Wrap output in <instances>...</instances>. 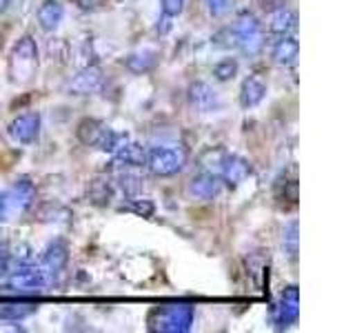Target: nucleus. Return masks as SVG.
I'll return each mask as SVG.
<instances>
[{
    "mask_svg": "<svg viewBox=\"0 0 355 333\" xmlns=\"http://www.w3.org/2000/svg\"><path fill=\"white\" fill-rule=\"evenodd\" d=\"M196 305L189 300H171L151 309L147 318L149 331L153 333H187L193 325Z\"/></svg>",
    "mask_w": 355,
    "mask_h": 333,
    "instance_id": "nucleus-1",
    "label": "nucleus"
},
{
    "mask_svg": "<svg viewBox=\"0 0 355 333\" xmlns=\"http://www.w3.org/2000/svg\"><path fill=\"white\" fill-rule=\"evenodd\" d=\"M9 80L14 85H27L36 78L38 71V44L31 36H22L11 47L7 60Z\"/></svg>",
    "mask_w": 355,
    "mask_h": 333,
    "instance_id": "nucleus-2",
    "label": "nucleus"
},
{
    "mask_svg": "<svg viewBox=\"0 0 355 333\" xmlns=\"http://www.w3.org/2000/svg\"><path fill=\"white\" fill-rule=\"evenodd\" d=\"M36 200V185L29 178H20L9 189L0 191V225L25 216Z\"/></svg>",
    "mask_w": 355,
    "mask_h": 333,
    "instance_id": "nucleus-3",
    "label": "nucleus"
},
{
    "mask_svg": "<svg viewBox=\"0 0 355 333\" xmlns=\"http://www.w3.org/2000/svg\"><path fill=\"white\" fill-rule=\"evenodd\" d=\"M7 278V282L3 284V289L0 291H14V293H42V291H47V289L53 284L55 278L44 269L42 264H25V266H20V269L16 271H11Z\"/></svg>",
    "mask_w": 355,
    "mask_h": 333,
    "instance_id": "nucleus-4",
    "label": "nucleus"
},
{
    "mask_svg": "<svg viewBox=\"0 0 355 333\" xmlns=\"http://www.w3.org/2000/svg\"><path fill=\"white\" fill-rule=\"evenodd\" d=\"M231 33H233V40H236V47L244 56L253 58V56L262 53L266 36H264L262 22L258 20V16L251 14V11H242L236 18V25H233Z\"/></svg>",
    "mask_w": 355,
    "mask_h": 333,
    "instance_id": "nucleus-5",
    "label": "nucleus"
},
{
    "mask_svg": "<svg viewBox=\"0 0 355 333\" xmlns=\"http://www.w3.org/2000/svg\"><path fill=\"white\" fill-rule=\"evenodd\" d=\"M189 162V155L182 147H153L147 151L144 166L158 178L178 176Z\"/></svg>",
    "mask_w": 355,
    "mask_h": 333,
    "instance_id": "nucleus-6",
    "label": "nucleus"
},
{
    "mask_svg": "<svg viewBox=\"0 0 355 333\" xmlns=\"http://www.w3.org/2000/svg\"><path fill=\"white\" fill-rule=\"evenodd\" d=\"M271 322L277 331H284L288 327H293L295 322L300 320V293H297V287L291 284L286 287L280 300L271 305Z\"/></svg>",
    "mask_w": 355,
    "mask_h": 333,
    "instance_id": "nucleus-7",
    "label": "nucleus"
},
{
    "mask_svg": "<svg viewBox=\"0 0 355 333\" xmlns=\"http://www.w3.org/2000/svg\"><path fill=\"white\" fill-rule=\"evenodd\" d=\"M105 87V71L96 65L83 67L69 83H67V92L71 96H92L98 94Z\"/></svg>",
    "mask_w": 355,
    "mask_h": 333,
    "instance_id": "nucleus-8",
    "label": "nucleus"
},
{
    "mask_svg": "<svg viewBox=\"0 0 355 333\" xmlns=\"http://www.w3.org/2000/svg\"><path fill=\"white\" fill-rule=\"evenodd\" d=\"M40 125L42 120L38 111H27V114H20L9 122L7 133L18 144H33L40 136Z\"/></svg>",
    "mask_w": 355,
    "mask_h": 333,
    "instance_id": "nucleus-9",
    "label": "nucleus"
},
{
    "mask_svg": "<svg viewBox=\"0 0 355 333\" xmlns=\"http://www.w3.org/2000/svg\"><path fill=\"white\" fill-rule=\"evenodd\" d=\"M222 178L214 171H202L196 173L191 180L187 182V194L193 200H202V203H211L216 200L222 191Z\"/></svg>",
    "mask_w": 355,
    "mask_h": 333,
    "instance_id": "nucleus-10",
    "label": "nucleus"
},
{
    "mask_svg": "<svg viewBox=\"0 0 355 333\" xmlns=\"http://www.w3.org/2000/svg\"><path fill=\"white\" fill-rule=\"evenodd\" d=\"M187 100H189V107L198 111V114H214V111H218L222 105L218 92L207 83H193L189 87Z\"/></svg>",
    "mask_w": 355,
    "mask_h": 333,
    "instance_id": "nucleus-11",
    "label": "nucleus"
},
{
    "mask_svg": "<svg viewBox=\"0 0 355 333\" xmlns=\"http://www.w3.org/2000/svg\"><path fill=\"white\" fill-rule=\"evenodd\" d=\"M220 164H222V171H220L222 185H227L231 189L242 185L253 173L251 162L247 158H242V155H225Z\"/></svg>",
    "mask_w": 355,
    "mask_h": 333,
    "instance_id": "nucleus-12",
    "label": "nucleus"
},
{
    "mask_svg": "<svg viewBox=\"0 0 355 333\" xmlns=\"http://www.w3.org/2000/svg\"><path fill=\"white\" fill-rule=\"evenodd\" d=\"M67 262H69V244H67L62 238L49 242L47 249L42 251V266L53 278H58L67 269Z\"/></svg>",
    "mask_w": 355,
    "mask_h": 333,
    "instance_id": "nucleus-13",
    "label": "nucleus"
},
{
    "mask_svg": "<svg viewBox=\"0 0 355 333\" xmlns=\"http://www.w3.org/2000/svg\"><path fill=\"white\" fill-rule=\"evenodd\" d=\"M111 155H114V164L120 166V169H138V166H144V162H147V149L131 140H127Z\"/></svg>",
    "mask_w": 355,
    "mask_h": 333,
    "instance_id": "nucleus-14",
    "label": "nucleus"
},
{
    "mask_svg": "<svg viewBox=\"0 0 355 333\" xmlns=\"http://www.w3.org/2000/svg\"><path fill=\"white\" fill-rule=\"evenodd\" d=\"M38 311L36 300H27V298H11L7 302H0V320L5 322H18L33 316Z\"/></svg>",
    "mask_w": 355,
    "mask_h": 333,
    "instance_id": "nucleus-15",
    "label": "nucleus"
},
{
    "mask_svg": "<svg viewBox=\"0 0 355 333\" xmlns=\"http://www.w3.org/2000/svg\"><path fill=\"white\" fill-rule=\"evenodd\" d=\"M160 60V53L155 49H140V51H133L129 53L122 65L127 67V71L136 74V76H144V74H151L155 67H158Z\"/></svg>",
    "mask_w": 355,
    "mask_h": 333,
    "instance_id": "nucleus-16",
    "label": "nucleus"
},
{
    "mask_svg": "<svg viewBox=\"0 0 355 333\" xmlns=\"http://www.w3.org/2000/svg\"><path fill=\"white\" fill-rule=\"evenodd\" d=\"M300 56V44L293 36H277L271 49V58L280 67H293Z\"/></svg>",
    "mask_w": 355,
    "mask_h": 333,
    "instance_id": "nucleus-17",
    "label": "nucleus"
},
{
    "mask_svg": "<svg viewBox=\"0 0 355 333\" xmlns=\"http://www.w3.org/2000/svg\"><path fill=\"white\" fill-rule=\"evenodd\" d=\"M264 98H266V85H264L262 78H258V76L244 78L242 87H240V105H242V109L258 107Z\"/></svg>",
    "mask_w": 355,
    "mask_h": 333,
    "instance_id": "nucleus-18",
    "label": "nucleus"
},
{
    "mask_svg": "<svg viewBox=\"0 0 355 333\" xmlns=\"http://www.w3.org/2000/svg\"><path fill=\"white\" fill-rule=\"evenodd\" d=\"M36 18H38L40 29L51 33V31H55L60 27V22L64 18V7L58 3V0H44V3L38 7Z\"/></svg>",
    "mask_w": 355,
    "mask_h": 333,
    "instance_id": "nucleus-19",
    "label": "nucleus"
},
{
    "mask_svg": "<svg viewBox=\"0 0 355 333\" xmlns=\"http://www.w3.org/2000/svg\"><path fill=\"white\" fill-rule=\"evenodd\" d=\"M107 131V125L103 120L98 118H83L78 122V129H76V136L80 140L85 147H96L103 138V133Z\"/></svg>",
    "mask_w": 355,
    "mask_h": 333,
    "instance_id": "nucleus-20",
    "label": "nucleus"
},
{
    "mask_svg": "<svg viewBox=\"0 0 355 333\" xmlns=\"http://www.w3.org/2000/svg\"><path fill=\"white\" fill-rule=\"evenodd\" d=\"M297 29V14L291 11L288 7H282L271 14V22H269V31L275 33V36H291V33Z\"/></svg>",
    "mask_w": 355,
    "mask_h": 333,
    "instance_id": "nucleus-21",
    "label": "nucleus"
},
{
    "mask_svg": "<svg viewBox=\"0 0 355 333\" xmlns=\"http://www.w3.org/2000/svg\"><path fill=\"white\" fill-rule=\"evenodd\" d=\"M111 194H114V189H111L109 180H100V178H98V180L89 182V189H87L89 203H94L98 207H105V205H109Z\"/></svg>",
    "mask_w": 355,
    "mask_h": 333,
    "instance_id": "nucleus-22",
    "label": "nucleus"
},
{
    "mask_svg": "<svg viewBox=\"0 0 355 333\" xmlns=\"http://www.w3.org/2000/svg\"><path fill=\"white\" fill-rule=\"evenodd\" d=\"M127 140H129V138H127V133H120V131H116V129L107 127V131L103 133V138H100V142L96 144V149L105 151V153H116Z\"/></svg>",
    "mask_w": 355,
    "mask_h": 333,
    "instance_id": "nucleus-23",
    "label": "nucleus"
},
{
    "mask_svg": "<svg viewBox=\"0 0 355 333\" xmlns=\"http://www.w3.org/2000/svg\"><path fill=\"white\" fill-rule=\"evenodd\" d=\"M118 189L122 194H125L127 198H133V196H138L140 194V189H142V178L136 176V173H131V171H122L118 178Z\"/></svg>",
    "mask_w": 355,
    "mask_h": 333,
    "instance_id": "nucleus-24",
    "label": "nucleus"
},
{
    "mask_svg": "<svg viewBox=\"0 0 355 333\" xmlns=\"http://www.w3.org/2000/svg\"><path fill=\"white\" fill-rule=\"evenodd\" d=\"M297 240H300L297 238V222L291 220L282 231V249L291 260L297 258Z\"/></svg>",
    "mask_w": 355,
    "mask_h": 333,
    "instance_id": "nucleus-25",
    "label": "nucleus"
},
{
    "mask_svg": "<svg viewBox=\"0 0 355 333\" xmlns=\"http://www.w3.org/2000/svg\"><path fill=\"white\" fill-rule=\"evenodd\" d=\"M214 76L220 83L233 80V78L238 76V60L236 58H222L220 62L214 65Z\"/></svg>",
    "mask_w": 355,
    "mask_h": 333,
    "instance_id": "nucleus-26",
    "label": "nucleus"
},
{
    "mask_svg": "<svg viewBox=\"0 0 355 333\" xmlns=\"http://www.w3.org/2000/svg\"><path fill=\"white\" fill-rule=\"evenodd\" d=\"M125 209L127 211H133L136 216H140V218H151L153 214H155V205L151 203V200H147V198H129V203L125 205Z\"/></svg>",
    "mask_w": 355,
    "mask_h": 333,
    "instance_id": "nucleus-27",
    "label": "nucleus"
},
{
    "mask_svg": "<svg viewBox=\"0 0 355 333\" xmlns=\"http://www.w3.org/2000/svg\"><path fill=\"white\" fill-rule=\"evenodd\" d=\"M233 3L236 0H205V5H207V11L214 18H222V16H227L229 11L233 9Z\"/></svg>",
    "mask_w": 355,
    "mask_h": 333,
    "instance_id": "nucleus-28",
    "label": "nucleus"
},
{
    "mask_svg": "<svg viewBox=\"0 0 355 333\" xmlns=\"http://www.w3.org/2000/svg\"><path fill=\"white\" fill-rule=\"evenodd\" d=\"M160 11L162 16L175 18L184 11V0H160Z\"/></svg>",
    "mask_w": 355,
    "mask_h": 333,
    "instance_id": "nucleus-29",
    "label": "nucleus"
},
{
    "mask_svg": "<svg viewBox=\"0 0 355 333\" xmlns=\"http://www.w3.org/2000/svg\"><path fill=\"white\" fill-rule=\"evenodd\" d=\"M11 271V258H9V244L0 242V275H7Z\"/></svg>",
    "mask_w": 355,
    "mask_h": 333,
    "instance_id": "nucleus-30",
    "label": "nucleus"
},
{
    "mask_svg": "<svg viewBox=\"0 0 355 333\" xmlns=\"http://www.w3.org/2000/svg\"><path fill=\"white\" fill-rule=\"evenodd\" d=\"M258 5L262 11H266V14H273V11L286 7V0H258Z\"/></svg>",
    "mask_w": 355,
    "mask_h": 333,
    "instance_id": "nucleus-31",
    "label": "nucleus"
},
{
    "mask_svg": "<svg viewBox=\"0 0 355 333\" xmlns=\"http://www.w3.org/2000/svg\"><path fill=\"white\" fill-rule=\"evenodd\" d=\"M73 3L80 7V9H85V11H94L98 7H103L107 0H73Z\"/></svg>",
    "mask_w": 355,
    "mask_h": 333,
    "instance_id": "nucleus-32",
    "label": "nucleus"
},
{
    "mask_svg": "<svg viewBox=\"0 0 355 333\" xmlns=\"http://www.w3.org/2000/svg\"><path fill=\"white\" fill-rule=\"evenodd\" d=\"M9 3H11V0H0V14H3V11L9 7Z\"/></svg>",
    "mask_w": 355,
    "mask_h": 333,
    "instance_id": "nucleus-33",
    "label": "nucleus"
}]
</instances>
